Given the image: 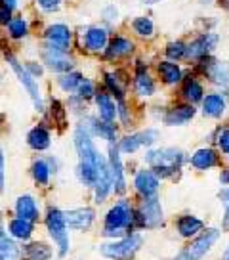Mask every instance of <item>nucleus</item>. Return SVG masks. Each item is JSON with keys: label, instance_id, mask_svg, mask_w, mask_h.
Instances as JSON below:
<instances>
[{"label": "nucleus", "instance_id": "32", "mask_svg": "<svg viewBox=\"0 0 229 260\" xmlns=\"http://www.w3.org/2000/svg\"><path fill=\"white\" fill-rule=\"evenodd\" d=\"M84 75L81 71H69V73H61L57 77V86L63 90V92H77L79 86H81Z\"/></svg>", "mask_w": 229, "mask_h": 260}, {"label": "nucleus", "instance_id": "51", "mask_svg": "<svg viewBox=\"0 0 229 260\" xmlns=\"http://www.w3.org/2000/svg\"><path fill=\"white\" fill-rule=\"evenodd\" d=\"M0 79H2V75H0Z\"/></svg>", "mask_w": 229, "mask_h": 260}, {"label": "nucleus", "instance_id": "33", "mask_svg": "<svg viewBox=\"0 0 229 260\" xmlns=\"http://www.w3.org/2000/svg\"><path fill=\"white\" fill-rule=\"evenodd\" d=\"M201 230H203V222L199 218H195V216H191V214L181 216V218L178 220V232H180V236H183V237L197 236Z\"/></svg>", "mask_w": 229, "mask_h": 260}, {"label": "nucleus", "instance_id": "34", "mask_svg": "<svg viewBox=\"0 0 229 260\" xmlns=\"http://www.w3.org/2000/svg\"><path fill=\"white\" fill-rule=\"evenodd\" d=\"M31 174H33V180L39 186H46L50 182V176H52V169H50L48 161L46 159H36L33 162Z\"/></svg>", "mask_w": 229, "mask_h": 260}, {"label": "nucleus", "instance_id": "13", "mask_svg": "<svg viewBox=\"0 0 229 260\" xmlns=\"http://www.w3.org/2000/svg\"><path fill=\"white\" fill-rule=\"evenodd\" d=\"M109 29L105 25H90L86 27L82 32V41H84V48L88 52L99 54V52H105L107 44H109Z\"/></svg>", "mask_w": 229, "mask_h": 260}, {"label": "nucleus", "instance_id": "7", "mask_svg": "<svg viewBox=\"0 0 229 260\" xmlns=\"http://www.w3.org/2000/svg\"><path fill=\"white\" fill-rule=\"evenodd\" d=\"M218 42H220V35L212 31H206L197 35L191 42H187V56L185 59H203V57H208L214 50L218 48Z\"/></svg>", "mask_w": 229, "mask_h": 260}, {"label": "nucleus", "instance_id": "10", "mask_svg": "<svg viewBox=\"0 0 229 260\" xmlns=\"http://www.w3.org/2000/svg\"><path fill=\"white\" fill-rule=\"evenodd\" d=\"M42 63L46 65L50 71L61 75V73L73 71L74 59L69 56V52L52 48V46H48V44H44V48H42Z\"/></svg>", "mask_w": 229, "mask_h": 260}, {"label": "nucleus", "instance_id": "35", "mask_svg": "<svg viewBox=\"0 0 229 260\" xmlns=\"http://www.w3.org/2000/svg\"><path fill=\"white\" fill-rule=\"evenodd\" d=\"M164 56L170 61H180L187 56V42L183 41H170L164 48Z\"/></svg>", "mask_w": 229, "mask_h": 260}, {"label": "nucleus", "instance_id": "19", "mask_svg": "<svg viewBox=\"0 0 229 260\" xmlns=\"http://www.w3.org/2000/svg\"><path fill=\"white\" fill-rule=\"evenodd\" d=\"M203 106V115L208 117V119H220L221 115L225 113L227 109V100L225 96H221L218 92H212V94H206L201 102Z\"/></svg>", "mask_w": 229, "mask_h": 260}, {"label": "nucleus", "instance_id": "12", "mask_svg": "<svg viewBox=\"0 0 229 260\" xmlns=\"http://www.w3.org/2000/svg\"><path fill=\"white\" fill-rule=\"evenodd\" d=\"M197 67L205 73V77L210 79V82L218 84L221 88H227L229 86V65L223 63V61H216L212 56L203 57L199 59Z\"/></svg>", "mask_w": 229, "mask_h": 260}, {"label": "nucleus", "instance_id": "29", "mask_svg": "<svg viewBox=\"0 0 229 260\" xmlns=\"http://www.w3.org/2000/svg\"><path fill=\"white\" fill-rule=\"evenodd\" d=\"M6 29H8V37L12 41H23L29 35V21L23 16H14L12 21L6 25Z\"/></svg>", "mask_w": 229, "mask_h": 260}, {"label": "nucleus", "instance_id": "49", "mask_svg": "<svg viewBox=\"0 0 229 260\" xmlns=\"http://www.w3.org/2000/svg\"><path fill=\"white\" fill-rule=\"evenodd\" d=\"M218 2H220V6H223V8L229 10V0H218Z\"/></svg>", "mask_w": 229, "mask_h": 260}, {"label": "nucleus", "instance_id": "20", "mask_svg": "<svg viewBox=\"0 0 229 260\" xmlns=\"http://www.w3.org/2000/svg\"><path fill=\"white\" fill-rule=\"evenodd\" d=\"M103 77H105L103 82H105V88L109 90V94L117 98L119 102L124 100V96H126V88H128V82H130L128 79H126V75H124L123 71H107Z\"/></svg>", "mask_w": 229, "mask_h": 260}, {"label": "nucleus", "instance_id": "21", "mask_svg": "<svg viewBox=\"0 0 229 260\" xmlns=\"http://www.w3.org/2000/svg\"><path fill=\"white\" fill-rule=\"evenodd\" d=\"M134 90H136V94H138L139 98H149L155 94L157 84H155V81H153V77L149 75L147 67H143V65H138V69H136Z\"/></svg>", "mask_w": 229, "mask_h": 260}, {"label": "nucleus", "instance_id": "15", "mask_svg": "<svg viewBox=\"0 0 229 260\" xmlns=\"http://www.w3.org/2000/svg\"><path fill=\"white\" fill-rule=\"evenodd\" d=\"M109 171H111V180H113L114 193L123 195L126 191V180H124V169L121 162V151L117 144H109Z\"/></svg>", "mask_w": 229, "mask_h": 260}, {"label": "nucleus", "instance_id": "18", "mask_svg": "<svg viewBox=\"0 0 229 260\" xmlns=\"http://www.w3.org/2000/svg\"><path fill=\"white\" fill-rule=\"evenodd\" d=\"M157 73L166 86H176L183 81V69L178 65V61H170V59L159 61L157 63Z\"/></svg>", "mask_w": 229, "mask_h": 260}, {"label": "nucleus", "instance_id": "48", "mask_svg": "<svg viewBox=\"0 0 229 260\" xmlns=\"http://www.w3.org/2000/svg\"><path fill=\"white\" fill-rule=\"evenodd\" d=\"M145 6H153V4H159V2H163V0H141Z\"/></svg>", "mask_w": 229, "mask_h": 260}, {"label": "nucleus", "instance_id": "14", "mask_svg": "<svg viewBox=\"0 0 229 260\" xmlns=\"http://www.w3.org/2000/svg\"><path fill=\"white\" fill-rule=\"evenodd\" d=\"M134 50H136V44L132 39L124 37V35H114L113 39H109V44H107L103 56L107 61H119V59L132 56Z\"/></svg>", "mask_w": 229, "mask_h": 260}, {"label": "nucleus", "instance_id": "28", "mask_svg": "<svg viewBox=\"0 0 229 260\" xmlns=\"http://www.w3.org/2000/svg\"><path fill=\"white\" fill-rule=\"evenodd\" d=\"M181 94L187 100V104L195 106V104H201L203 98H205V88L203 84L197 81L195 77H185L183 79V88H181Z\"/></svg>", "mask_w": 229, "mask_h": 260}, {"label": "nucleus", "instance_id": "22", "mask_svg": "<svg viewBox=\"0 0 229 260\" xmlns=\"http://www.w3.org/2000/svg\"><path fill=\"white\" fill-rule=\"evenodd\" d=\"M103 161V155H99V159L96 162H86L79 161L77 165V180L81 182L84 187H94L98 182V165Z\"/></svg>", "mask_w": 229, "mask_h": 260}, {"label": "nucleus", "instance_id": "42", "mask_svg": "<svg viewBox=\"0 0 229 260\" xmlns=\"http://www.w3.org/2000/svg\"><path fill=\"white\" fill-rule=\"evenodd\" d=\"M220 199L223 201V205H225V212H223V220H221V224H223V230H229V187L221 189Z\"/></svg>", "mask_w": 229, "mask_h": 260}, {"label": "nucleus", "instance_id": "6", "mask_svg": "<svg viewBox=\"0 0 229 260\" xmlns=\"http://www.w3.org/2000/svg\"><path fill=\"white\" fill-rule=\"evenodd\" d=\"M139 247H141V236L132 234V236L124 237L123 241L101 245V254L113 260H130Z\"/></svg>", "mask_w": 229, "mask_h": 260}, {"label": "nucleus", "instance_id": "2", "mask_svg": "<svg viewBox=\"0 0 229 260\" xmlns=\"http://www.w3.org/2000/svg\"><path fill=\"white\" fill-rule=\"evenodd\" d=\"M134 220H136V211H132L126 199H121L105 214V236H121L128 230V226L134 224Z\"/></svg>", "mask_w": 229, "mask_h": 260}, {"label": "nucleus", "instance_id": "16", "mask_svg": "<svg viewBox=\"0 0 229 260\" xmlns=\"http://www.w3.org/2000/svg\"><path fill=\"white\" fill-rule=\"evenodd\" d=\"M159 186H161V178L151 169H141L134 176V187L143 199L145 197H155L157 191H159Z\"/></svg>", "mask_w": 229, "mask_h": 260}, {"label": "nucleus", "instance_id": "38", "mask_svg": "<svg viewBox=\"0 0 229 260\" xmlns=\"http://www.w3.org/2000/svg\"><path fill=\"white\" fill-rule=\"evenodd\" d=\"M96 94H98V90H96V84H94L90 79H82L81 86H79V90H77V96L82 98V100L86 102V100L94 98Z\"/></svg>", "mask_w": 229, "mask_h": 260}, {"label": "nucleus", "instance_id": "1", "mask_svg": "<svg viewBox=\"0 0 229 260\" xmlns=\"http://www.w3.org/2000/svg\"><path fill=\"white\" fill-rule=\"evenodd\" d=\"M145 162L159 178H170L185 162V153L178 147H159L145 153Z\"/></svg>", "mask_w": 229, "mask_h": 260}, {"label": "nucleus", "instance_id": "50", "mask_svg": "<svg viewBox=\"0 0 229 260\" xmlns=\"http://www.w3.org/2000/svg\"><path fill=\"white\" fill-rule=\"evenodd\" d=\"M223 260H229V247L225 249V252H223Z\"/></svg>", "mask_w": 229, "mask_h": 260}, {"label": "nucleus", "instance_id": "25", "mask_svg": "<svg viewBox=\"0 0 229 260\" xmlns=\"http://www.w3.org/2000/svg\"><path fill=\"white\" fill-rule=\"evenodd\" d=\"M189 162L197 171H208V169L218 165V153L214 151L212 147H201V149H197L195 153L191 155Z\"/></svg>", "mask_w": 229, "mask_h": 260}, {"label": "nucleus", "instance_id": "24", "mask_svg": "<svg viewBox=\"0 0 229 260\" xmlns=\"http://www.w3.org/2000/svg\"><path fill=\"white\" fill-rule=\"evenodd\" d=\"M94 211L92 209H73V211H69L65 214V222L69 228H73V230H88L92 226V222H94Z\"/></svg>", "mask_w": 229, "mask_h": 260}, {"label": "nucleus", "instance_id": "43", "mask_svg": "<svg viewBox=\"0 0 229 260\" xmlns=\"http://www.w3.org/2000/svg\"><path fill=\"white\" fill-rule=\"evenodd\" d=\"M25 67H27V71L33 75L34 79L42 77V73H44V67L41 63H36V61H29V63H25Z\"/></svg>", "mask_w": 229, "mask_h": 260}, {"label": "nucleus", "instance_id": "30", "mask_svg": "<svg viewBox=\"0 0 229 260\" xmlns=\"http://www.w3.org/2000/svg\"><path fill=\"white\" fill-rule=\"evenodd\" d=\"M23 254L27 260H50L52 258V247L46 243H27L23 247Z\"/></svg>", "mask_w": 229, "mask_h": 260}, {"label": "nucleus", "instance_id": "27", "mask_svg": "<svg viewBox=\"0 0 229 260\" xmlns=\"http://www.w3.org/2000/svg\"><path fill=\"white\" fill-rule=\"evenodd\" d=\"M16 214H17V218L34 222V220L39 218V205H36V199L31 197V195H21V197H17Z\"/></svg>", "mask_w": 229, "mask_h": 260}, {"label": "nucleus", "instance_id": "41", "mask_svg": "<svg viewBox=\"0 0 229 260\" xmlns=\"http://www.w3.org/2000/svg\"><path fill=\"white\" fill-rule=\"evenodd\" d=\"M216 142H218V147H220L221 153L229 157V128L227 126H225V128H221L220 132H218Z\"/></svg>", "mask_w": 229, "mask_h": 260}, {"label": "nucleus", "instance_id": "40", "mask_svg": "<svg viewBox=\"0 0 229 260\" xmlns=\"http://www.w3.org/2000/svg\"><path fill=\"white\" fill-rule=\"evenodd\" d=\"M101 17L105 23H117L119 21V8L114 4H107L105 8L101 10Z\"/></svg>", "mask_w": 229, "mask_h": 260}, {"label": "nucleus", "instance_id": "36", "mask_svg": "<svg viewBox=\"0 0 229 260\" xmlns=\"http://www.w3.org/2000/svg\"><path fill=\"white\" fill-rule=\"evenodd\" d=\"M10 232H12V236L17 237V239H29L31 234H33V222H29V220H23V218H14L10 222Z\"/></svg>", "mask_w": 229, "mask_h": 260}, {"label": "nucleus", "instance_id": "3", "mask_svg": "<svg viewBox=\"0 0 229 260\" xmlns=\"http://www.w3.org/2000/svg\"><path fill=\"white\" fill-rule=\"evenodd\" d=\"M6 61H8V65L12 67V71L16 73L17 81L21 82V86H23V88L27 90V94L31 96L34 109H36V111H44V102H42V94H41L39 84H36V79L27 71V67H25L14 54L6 52Z\"/></svg>", "mask_w": 229, "mask_h": 260}, {"label": "nucleus", "instance_id": "45", "mask_svg": "<svg viewBox=\"0 0 229 260\" xmlns=\"http://www.w3.org/2000/svg\"><path fill=\"white\" fill-rule=\"evenodd\" d=\"M12 14H14L12 10H8L6 6L0 4V25H8L12 21V17H14Z\"/></svg>", "mask_w": 229, "mask_h": 260}, {"label": "nucleus", "instance_id": "11", "mask_svg": "<svg viewBox=\"0 0 229 260\" xmlns=\"http://www.w3.org/2000/svg\"><path fill=\"white\" fill-rule=\"evenodd\" d=\"M161 222H163V207L159 203L157 195L155 197H145L141 207H139V211H136L134 224L143 228H157Z\"/></svg>", "mask_w": 229, "mask_h": 260}, {"label": "nucleus", "instance_id": "8", "mask_svg": "<svg viewBox=\"0 0 229 260\" xmlns=\"http://www.w3.org/2000/svg\"><path fill=\"white\" fill-rule=\"evenodd\" d=\"M159 140V132L155 128H145L141 132H134V134H128L124 136L123 140H119V151L121 153H136L141 147H151Z\"/></svg>", "mask_w": 229, "mask_h": 260}, {"label": "nucleus", "instance_id": "17", "mask_svg": "<svg viewBox=\"0 0 229 260\" xmlns=\"http://www.w3.org/2000/svg\"><path fill=\"white\" fill-rule=\"evenodd\" d=\"M195 106H191V104L174 106L164 115V124H168V126H183L195 117Z\"/></svg>", "mask_w": 229, "mask_h": 260}, {"label": "nucleus", "instance_id": "26", "mask_svg": "<svg viewBox=\"0 0 229 260\" xmlns=\"http://www.w3.org/2000/svg\"><path fill=\"white\" fill-rule=\"evenodd\" d=\"M27 144L31 149L34 151H46L52 144V136H50V130L46 126H34V128L29 130V134H27Z\"/></svg>", "mask_w": 229, "mask_h": 260}, {"label": "nucleus", "instance_id": "23", "mask_svg": "<svg viewBox=\"0 0 229 260\" xmlns=\"http://www.w3.org/2000/svg\"><path fill=\"white\" fill-rule=\"evenodd\" d=\"M96 109H98V117L105 122H114L117 119V104L113 102V98L109 92H98L96 96Z\"/></svg>", "mask_w": 229, "mask_h": 260}, {"label": "nucleus", "instance_id": "5", "mask_svg": "<svg viewBox=\"0 0 229 260\" xmlns=\"http://www.w3.org/2000/svg\"><path fill=\"white\" fill-rule=\"evenodd\" d=\"M218 237H220V230L208 228L203 236L197 237L195 241L189 247H185L174 260H201L206 252L212 249V245L218 241Z\"/></svg>", "mask_w": 229, "mask_h": 260}, {"label": "nucleus", "instance_id": "46", "mask_svg": "<svg viewBox=\"0 0 229 260\" xmlns=\"http://www.w3.org/2000/svg\"><path fill=\"white\" fill-rule=\"evenodd\" d=\"M0 4L6 6L8 10H12V12H16L19 8V0H0Z\"/></svg>", "mask_w": 229, "mask_h": 260}, {"label": "nucleus", "instance_id": "9", "mask_svg": "<svg viewBox=\"0 0 229 260\" xmlns=\"http://www.w3.org/2000/svg\"><path fill=\"white\" fill-rule=\"evenodd\" d=\"M44 44H48L52 48L69 52L73 46V31L65 23H50L44 29Z\"/></svg>", "mask_w": 229, "mask_h": 260}, {"label": "nucleus", "instance_id": "4", "mask_svg": "<svg viewBox=\"0 0 229 260\" xmlns=\"http://www.w3.org/2000/svg\"><path fill=\"white\" fill-rule=\"evenodd\" d=\"M46 228H48L50 236L56 241L57 249H59V256H65L67 251H69L65 214L59 209H50L48 214H46Z\"/></svg>", "mask_w": 229, "mask_h": 260}, {"label": "nucleus", "instance_id": "44", "mask_svg": "<svg viewBox=\"0 0 229 260\" xmlns=\"http://www.w3.org/2000/svg\"><path fill=\"white\" fill-rule=\"evenodd\" d=\"M4 184H6V165H4V153L0 147V191H4Z\"/></svg>", "mask_w": 229, "mask_h": 260}, {"label": "nucleus", "instance_id": "31", "mask_svg": "<svg viewBox=\"0 0 229 260\" xmlns=\"http://www.w3.org/2000/svg\"><path fill=\"white\" fill-rule=\"evenodd\" d=\"M130 29L134 35H138L141 39H151L155 35V23L147 16H138L130 21Z\"/></svg>", "mask_w": 229, "mask_h": 260}, {"label": "nucleus", "instance_id": "37", "mask_svg": "<svg viewBox=\"0 0 229 260\" xmlns=\"http://www.w3.org/2000/svg\"><path fill=\"white\" fill-rule=\"evenodd\" d=\"M0 260H21V249L8 237L0 241Z\"/></svg>", "mask_w": 229, "mask_h": 260}, {"label": "nucleus", "instance_id": "39", "mask_svg": "<svg viewBox=\"0 0 229 260\" xmlns=\"http://www.w3.org/2000/svg\"><path fill=\"white\" fill-rule=\"evenodd\" d=\"M36 2V6L42 10V12H46V14H56L61 10L63 6V0H34Z\"/></svg>", "mask_w": 229, "mask_h": 260}, {"label": "nucleus", "instance_id": "47", "mask_svg": "<svg viewBox=\"0 0 229 260\" xmlns=\"http://www.w3.org/2000/svg\"><path fill=\"white\" fill-rule=\"evenodd\" d=\"M220 182L225 184V186H229V169H223V171L220 172Z\"/></svg>", "mask_w": 229, "mask_h": 260}]
</instances>
